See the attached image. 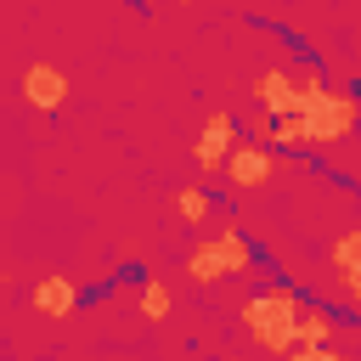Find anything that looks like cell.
I'll return each instance as SVG.
<instances>
[{"label": "cell", "mask_w": 361, "mask_h": 361, "mask_svg": "<svg viewBox=\"0 0 361 361\" xmlns=\"http://www.w3.org/2000/svg\"><path fill=\"white\" fill-rule=\"evenodd\" d=\"M338 276H344V288H350V293H355V299H361V259H355V265H344V271H338Z\"/></svg>", "instance_id": "cell-13"}, {"label": "cell", "mask_w": 361, "mask_h": 361, "mask_svg": "<svg viewBox=\"0 0 361 361\" xmlns=\"http://www.w3.org/2000/svg\"><path fill=\"white\" fill-rule=\"evenodd\" d=\"M327 259H333V271H344V265H355V259H361V226H350V231H338V237L327 243Z\"/></svg>", "instance_id": "cell-12"}, {"label": "cell", "mask_w": 361, "mask_h": 361, "mask_svg": "<svg viewBox=\"0 0 361 361\" xmlns=\"http://www.w3.org/2000/svg\"><path fill=\"white\" fill-rule=\"evenodd\" d=\"M28 299H34V310H39V316H73L85 293H79L68 276H45V282H34V293H28Z\"/></svg>", "instance_id": "cell-8"}, {"label": "cell", "mask_w": 361, "mask_h": 361, "mask_svg": "<svg viewBox=\"0 0 361 361\" xmlns=\"http://www.w3.org/2000/svg\"><path fill=\"white\" fill-rule=\"evenodd\" d=\"M299 90H305V141H316V147H327V141H338V135H350L355 130V118H361V90L350 85V90H327L322 85V68L316 73H305L299 79Z\"/></svg>", "instance_id": "cell-2"}, {"label": "cell", "mask_w": 361, "mask_h": 361, "mask_svg": "<svg viewBox=\"0 0 361 361\" xmlns=\"http://www.w3.org/2000/svg\"><path fill=\"white\" fill-rule=\"evenodd\" d=\"M327 333H333V316H322V310H299V333H293V350H299V355H310L316 344H327Z\"/></svg>", "instance_id": "cell-9"}, {"label": "cell", "mask_w": 361, "mask_h": 361, "mask_svg": "<svg viewBox=\"0 0 361 361\" xmlns=\"http://www.w3.org/2000/svg\"><path fill=\"white\" fill-rule=\"evenodd\" d=\"M141 316H147V322H164V316H169V288H164L158 276H141Z\"/></svg>", "instance_id": "cell-11"}, {"label": "cell", "mask_w": 361, "mask_h": 361, "mask_svg": "<svg viewBox=\"0 0 361 361\" xmlns=\"http://www.w3.org/2000/svg\"><path fill=\"white\" fill-rule=\"evenodd\" d=\"M248 265H254V248L237 237V226L192 243V254H186V276H192L197 288H209V282H220V276H237V271H248Z\"/></svg>", "instance_id": "cell-3"}, {"label": "cell", "mask_w": 361, "mask_h": 361, "mask_svg": "<svg viewBox=\"0 0 361 361\" xmlns=\"http://www.w3.org/2000/svg\"><path fill=\"white\" fill-rule=\"evenodd\" d=\"M23 96H28L39 113H56V107L68 102V79H62V68H51V62H28V73H23Z\"/></svg>", "instance_id": "cell-6"}, {"label": "cell", "mask_w": 361, "mask_h": 361, "mask_svg": "<svg viewBox=\"0 0 361 361\" xmlns=\"http://www.w3.org/2000/svg\"><path fill=\"white\" fill-rule=\"evenodd\" d=\"M175 214H180L186 226H203V220H209V192H203V186H180V192H175Z\"/></svg>", "instance_id": "cell-10"}, {"label": "cell", "mask_w": 361, "mask_h": 361, "mask_svg": "<svg viewBox=\"0 0 361 361\" xmlns=\"http://www.w3.org/2000/svg\"><path fill=\"white\" fill-rule=\"evenodd\" d=\"M299 310L305 299L288 288V282H265L248 305H243V333L259 344V350H293V333H299Z\"/></svg>", "instance_id": "cell-1"}, {"label": "cell", "mask_w": 361, "mask_h": 361, "mask_svg": "<svg viewBox=\"0 0 361 361\" xmlns=\"http://www.w3.org/2000/svg\"><path fill=\"white\" fill-rule=\"evenodd\" d=\"M231 147H237V118H231V113H209V124H203V135H197L192 158H197L209 175H220V169H226V158H231Z\"/></svg>", "instance_id": "cell-4"}, {"label": "cell", "mask_w": 361, "mask_h": 361, "mask_svg": "<svg viewBox=\"0 0 361 361\" xmlns=\"http://www.w3.org/2000/svg\"><path fill=\"white\" fill-rule=\"evenodd\" d=\"M254 96L265 102V113H271V118H282V113H299V107H305L299 79H293V73H282V68H265V73L254 79Z\"/></svg>", "instance_id": "cell-5"}, {"label": "cell", "mask_w": 361, "mask_h": 361, "mask_svg": "<svg viewBox=\"0 0 361 361\" xmlns=\"http://www.w3.org/2000/svg\"><path fill=\"white\" fill-rule=\"evenodd\" d=\"M226 180H231V186H259V180H271V141L231 147V158H226Z\"/></svg>", "instance_id": "cell-7"}]
</instances>
